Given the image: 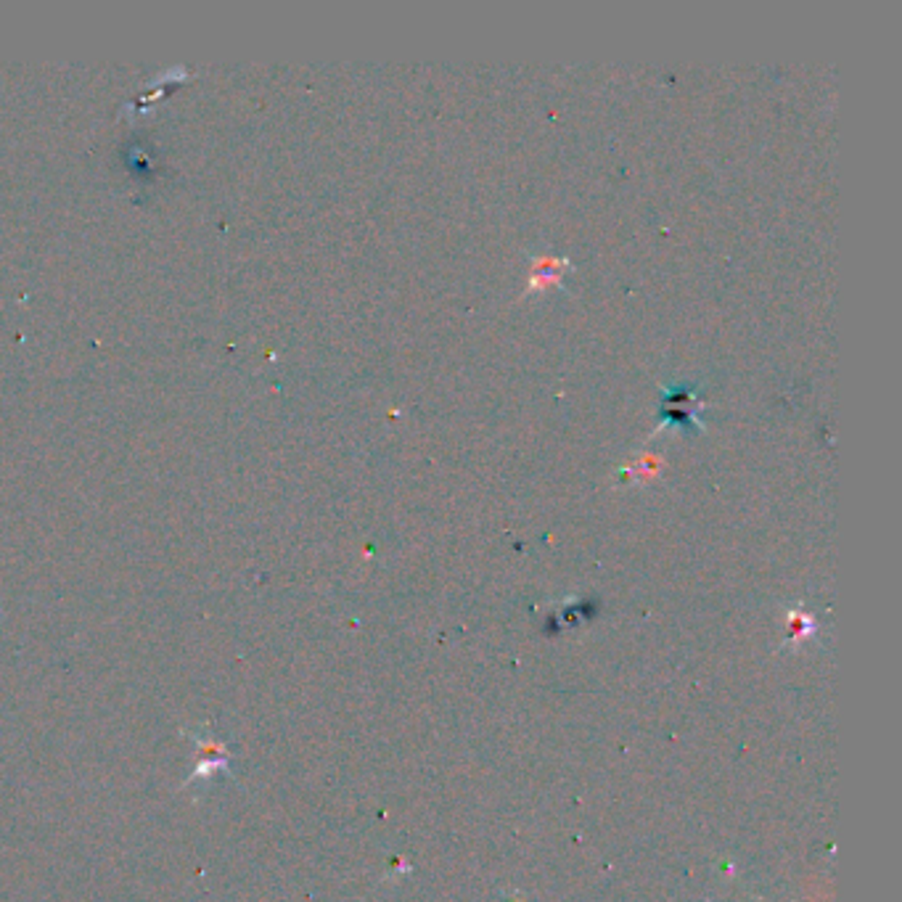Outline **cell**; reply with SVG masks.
Listing matches in <instances>:
<instances>
[{"mask_svg":"<svg viewBox=\"0 0 902 902\" xmlns=\"http://www.w3.org/2000/svg\"><path fill=\"white\" fill-rule=\"evenodd\" d=\"M702 400L696 395V387L691 384H675L664 389L662 405H659V427L685 429V431H702L704 424L699 419Z\"/></svg>","mask_w":902,"mask_h":902,"instance_id":"1","label":"cell"},{"mask_svg":"<svg viewBox=\"0 0 902 902\" xmlns=\"http://www.w3.org/2000/svg\"><path fill=\"white\" fill-rule=\"evenodd\" d=\"M569 271V260L561 257H535L532 268H529V289H548V286H558L564 273Z\"/></svg>","mask_w":902,"mask_h":902,"instance_id":"2","label":"cell"},{"mask_svg":"<svg viewBox=\"0 0 902 902\" xmlns=\"http://www.w3.org/2000/svg\"><path fill=\"white\" fill-rule=\"evenodd\" d=\"M228 768H230V757H228V754H212L209 759H201L199 765L194 768V773L188 776L186 786H191V783H196V780L209 778L215 770H228Z\"/></svg>","mask_w":902,"mask_h":902,"instance_id":"3","label":"cell"},{"mask_svg":"<svg viewBox=\"0 0 902 902\" xmlns=\"http://www.w3.org/2000/svg\"><path fill=\"white\" fill-rule=\"evenodd\" d=\"M656 472H659V458H653V455H641V458L625 463V474L630 479H652Z\"/></svg>","mask_w":902,"mask_h":902,"instance_id":"4","label":"cell"}]
</instances>
